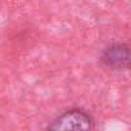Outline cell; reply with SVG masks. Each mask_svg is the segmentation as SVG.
<instances>
[{
	"mask_svg": "<svg viewBox=\"0 0 131 131\" xmlns=\"http://www.w3.org/2000/svg\"><path fill=\"white\" fill-rule=\"evenodd\" d=\"M94 127L93 116L82 108H72L59 114L48 130H90Z\"/></svg>",
	"mask_w": 131,
	"mask_h": 131,
	"instance_id": "6da1fadb",
	"label": "cell"
},
{
	"mask_svg": "<svg viewBox=\"0 0 131 131\" xmlns=\"http://www.w3.org/2000/svg\"><path fill=\"white\" fill-rule=\"evenodd\" d=\"M100 62L105 68L112 71L127 70L130 64V48L123 42H114L103 49Z\"/></svg>",
	"mask_w": 131,
	"mask_h": 131,
	"instance_id": "7a4b0ae2",
	"label": "cell"
}]
</instances>
